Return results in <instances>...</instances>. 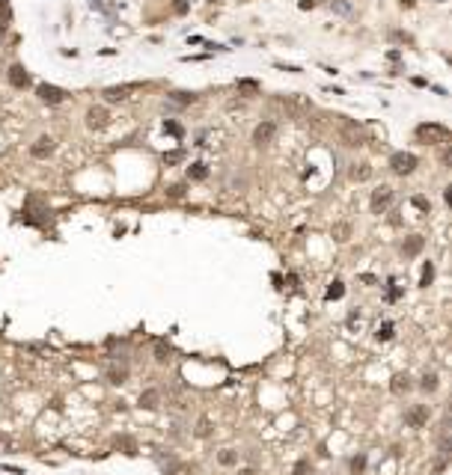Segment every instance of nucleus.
Instances as JSON below:
<instances>
[{"label": "nucleus", "mask_w": 452, "mask_h": 475, "mask_svg": "<svg viewBox=\"0 0 452 475\" xmlns=\"http://www.w3.org/2000/svg\"><path fill=\"white\" fill-rule=\"evenodd\" d=\"M417 140H422V143H446L449 140V128L437 125V122H422L417 128Z\"/></svg>", "instance_id": "obj_1"}, {"label": "nucleus", "mask_w": 452, "mask_h": 475, "mask_svg": "<svg viewBox=\"0 0 452 475\" xmlns=\"http://www.w3.org/2000/svg\"><path fill=\"white\" fill-rule=\"evenodd\" d=\"M45 214H48V208L42 205V199H39V196H27L21 220L27 223V226H42V223H45Z\"/></svg>", "instance_id": "obj_2"}, {"label": "nucleus", "mask_w": 452, "mask_h": 475, "mask_svg": "<svg viewBox=\"0 0 452 475\" xmlns=\"http://www.w3.org/2000/svg\"><path fill=\"white\" fill-rule=\"evenodd\" d=\"M419 157L411 152H393L390 154V170L396 172V175H411V172L417 170Z\"/></svg>", "instance_id": "obj_3"}, {"label": "nucleus", "mask_w": 452, "mask_h": 475, "mask_svg": "<svg viewBox=\"0 0 452 475\" xmlns=\"http://www.w3.org/2000/svg\"><path fill=\"white\" fill-rule=\"evenodd\" d=\"M36 95H39V101L48 104V107H57V104H63L69 98L66 89H60V86H54V84H39L36 86Z\"/></svg>", "instance_id": "obj_4"}, {"label": "nucleus", "mask_w": 452, "mask_h": 475, "mask_svg": "<svg viewBox=\"0 0 452 475\" xmlns=\"http://www.w3.org/2000/svg\"><path fill=\"white\" fill-rule=\"evenodd\" d=\"M390 205H393V187H387V184L375 187V190H372V199H369V208H372L375 214H384Z\"/></svg>", "instance_id": "obj_5"}, {"label": "nucleus", "mask_w": 452, "mask_h": 475, "mask_svg": "<svg viewBox=\"0 0 452 475\" xmlns=\"http://www.w3.org/2000/svg\"><path fill=\"white\" fill-rule=\"evenodd\" d=\"M405 425L408 428H425L429 425V404H411L405 410Z\"/></svg>", "instance_id": "obj_6"}, {"label": "nucleus", "mask_w": 452, "mask_h": 475, "mask_svg": "<svg viewBox=\"0 0 452 475\" xmlns=\"http://www.w3.org/2000/svg\"><path fill=\"white\" fill-rule=\"evenodd\" d=\"M54 149H57V143H54V137L48 134H42L39 140H36L33 146H30V154H33L36 161H45V157H51Z\"/></svg>", "instance_id": "obj_7"}, {"label": "nucleus", "mask_w": 452, "mask_h": 475, "mask_svg": "<svg viewBox=\"0 0 452 475\" xmlns=\"http://www.w3.org/2000/svg\"><path fill=\"white\" fill-rule=\"evenodd\" d=\"M87 125L92 131H105L107 125H110V113H107L105 107H89L87 110Z\"/></svg>", "instance_id": "obj_8"}, {"label": "nucleus", "mask_w": 452, "mask_h": 475, "mask_svg": "<svg viewBox=\"0 0 452 475\" xmlns=\"http://www.w3.org/2000/svg\"><path fill=\"white\" fill-rule=\"evenodd\" d=\"M143 84H122V86H107L105 89V101H110V104H116V101H125L134 89H140Z\"/></svg>", "instance_id": "obj_9"}, {"label": "nucleus", "mask_w": 452, "mask_h": 475, "mask_svg": "<svg viewBox=\"0 0 452 475\" xmlns=\"http://www.w3.org/2000/svg\"><path fill=\"white\" fill-rule=\"evenodd\" d=\"M274 134H277V125H274L271 119H265V122H259V125L253 128V143H256V146H265V143L274 140Z\"/></svg>", "instance_id": "obj_10"}, {"label": "nucleus", "mask_w": 452, "mask_h": 475, "mask_svg": "<svg viewBox=\"0 0 452 475\" xmlns=\"http://www.w3.org/2000/svg\"><path fill=\"white\" fill-rule=\"evenodd\" d=\"M143 410H158L161 407V389H146L140 392V401H137Z\"/></svg>", "instance_id": "obj_11"}, {"label": "nucleus", "mask_w": 452, "mask_h": 475, "mask_svg": "<svg viewBox=\"0 0 452 475\" xmlns=\"http://www.w3.org/2000/svg\"><path fill=\"white\" fill-rule=\"evenodd\" d=\"M390 389H393V395H408V392L414 389V380L408 374H396L393 383H390Z\"/></svg>", "instance_id": "obj_12"}, {"label": "nucleus", "mask_w": 452, "mask_h": 475, "mask_svg": "<svg viewBox=\"0 0 452 475\" xmlns=\"http://www.w3.org/2000/svg\"><path fill=\"white\" fill-rule=\"evenodd\" d=\"M9 84L15 86V89H24V86L30 84V74L24 71V66H12L9 68Z\"/></svg>", "instance_id": "obj_13"}, {"label": "nucleus", "mask_w": 452, "mask_h": 475, "mask_svg": "<svg viewBox=\"0 0 452 475\" xmlns=\"http://www.w3.org/2000/svg\"><path fill=\"white\" fill-rule=\"evenodd\" d=\"M422 244H425V241H422V235H411L405 244H401V253L408 255V258H414V255H419Z\"/></svg>", "instance_id": "obj_14"}, {"label": "nucleus", "mask_w": 452, "mask_h": 475, "mask_svg": "<svg viewBox=\"0 0 452 475\" xmlns=\"http://www.w3.org/2000/svg\"><path fill=\"white\" fill-rule=\"evenodd\" d=\"M188 178H191V181H206V178H209V167L199 164V161L191 164V167H188Z\"/></svg>", "instance_id": "obj_15"}, {"label": "nucleus", "mask_w": 452, "mask_h": 475, "mask_svg": "<svg viewBox=\"0 0 452 475\" xmlns=\"http://www.w3.org/2000/svg\"><path fill=\"white\" fill-rule=\"evenodd\" d=\"M351 178H354V181H369V178H372V167H369V164H354Z\"/></svg>", "instance_id": "obj_16"}, {"label": "nucleus", "mask_w": 452, "mask_h": 475, "mask_svg": "<svg viewBox=\"0 0 452 475\" xmlns=\"http://www.w3.org/2000/svg\"><path fill=\"white\" fill-rule=\"evenodd\" d=\"M211 431H214V428H211V419H209V416H203V419L196 422V428H193V434H196L199 440H206V437H211Z\"/></svg>", "instance_id": "obj_17"}, {"label": "nucleus", "mask_w": 452, "mask_h": 475, "mask_svg": "<svg viewBox=\"0 0 452 475\" xmlns=\"http://www.w3.org/2000/svg\"><path fill=\"white\" fill-rule=\"evenodd\" d=\"M170 354H173V348H170L164 339L155 341V359H158V362H170Z\"/></svg>", "instance_id": "obj_18"}, {"label": "nucleus", "mask_w": 452, "mask_h": 475, "mask_svg": "<svg viewBox=\"0 0 452 475\" xmlns=\"http://www.w3.org/2000/svg\"><path fill=\"white\" fill-rule=\"evenodd\" d=\"M199 98L196 92H182V89H175V92H170V101H175V104H193Z\"/></svg>", "instance_id": "obj_19"}, {"label": "nucleus", "mask_w": 452, "mask_h": 475, "mask_svg": "<svg viewBox=\"0 0 452 475\" xmlns=\"http://www.w3.org/2000/svg\"><path fill=\"white\" fill-rule=\"evenodd\" d=\"M116 445H119L128 458H134V455H137V442L131 440V437H119V440H116Z\"/></svg>", "instance_id": "obj_20"}, {"label": "nucleus", "mask_w": 452, "mask_h": 475, "mask_svg": "<svg viewBox=\"0 0 452 475\" xmlns=\"http://www.w3.org/2000/svg\"><path fill=\"white\" fill-rule=\"evenodd\" d=\"M432 279H435V265H432V261H425V265H422V279H419V288H429V285H432Z\"/></svg>", "instance_id": "obj_21"}, {"label": "nucleus", "mask_w": 452, "mask_h": 475, "mask_svg": "<svg viewBox=\"0 0 452 475\" xmlns=\"http://www.w3.org/2000/svg\"><path fill=\"white\" fill-rule=\"evenodd\" d=\"M419 389L435 392V389H437V374H432V372H425V374H422V380H419Z\"/></svg>", "instance_id": "obj_22"}, {"label": "nucleus", "mask_w": 452, "mask_h": 475, "mask_svg": "<svg viewBox=\"0 0 452 475\" xmlns=\"http://www.w3.org/2000/svg\"><path fill=\"white\" fill-rule=\"evenodd\" d=\"M9 21H12V9H9V3H6V0H0V30H6V27H9Z\"/></svg>", "instance_id": "obj_23"}, {"label": "nucleus", "mask_w": 452, "mask_h": 475, "mask_svg": "<svg viewBox=\"0 0 452 475\" xmlns=\"http://www.w3.org/2000/svg\"><path fill=\"white\" fill-rule=\"evenodd\" d=\"M342 294H345V285H342L339 279H333V282H331V288H328V294H324V297H328V300H339Z\"/></svg>", "instance_id": "obj_24"}, {"label": "nucleus", "mask_w": 452, "mask_h": 475, "mask_svg": "<svg viewBox=\"0 0 452 475\" xmlns=\"http://www.w3.org/2000/svg\"><path fill=\"white\" fill-rule=\"evenodd\" d=\"M375 339L378 341H390L393 339V321H384L381 327H378V333H375Z\"/></svg>", "instance_id": "obj_25"}, {"label": "nucleus", "mask_w": 452, "mask_h": 475, "mask_svg": "<svg viewBox=\"0 0 452 475\" xmlns=\"http://www.w3.org/2000/svg\"><path fill=\"white\" fill-rule=\"evenodd\" d=\"M217 460H220V466H235V463H238V455H235L232 448H223V452L217 455Z\"/></svg>", "instance_id": "obj_26"}, {"label": "nucleus", "mask_w": 452, "mask_h": 475, "mask_svg": "<svg viewBox=\"0 0 452 475\" xmlns=\"http://www.w3.org/2000/svg\"><path fill=\"white\" fill-rule=\"evenodd\" d=\"M125 377H128V372H125V368H116V365H113V368H107V380H110V383H125Z\"/></svg>", "instance_id": "obj_27"}, {"label": "nucleus", "mask_w": 452, "mask_h": 475, "mask_svg": "<svg viewBox=\"0 0 452 475\" xmlns=\"http://www.w3.org/2000/svg\"><path fill=\"white\" fill-rule=\"evenodd\" d=\"M411 205H414V208H419V211H425V214L432 211V202H429V199H425L422 193H417V196H411Z\"/></svg>", "instance_id": "obj_28"}, {"label": "nucleus", "mask_w": 452, "mask_h": 475, "mask_svg": "<svg viewBox=\"0 0 452 475\" xmlns=\"http://www.w3.org/2000/svg\"><path fill=\"white\" fill-rule=\"evenodd\" d=\"M238 92L256 95V92H259V84H256V81H238Z\"/></svg>", "instance_id": "obj_29"}, {"label": "nucleus", "mask_w": 452, "mask_h": 475, "mask_svg": "<svg viewBox=\"0 0 452 475\" xmlns=\"http://www.w3.org/2000/svg\"><path fill=\"white\" fill-rule=\"evenodd\" d=\"M366 469V455H357V458H351V472L360 475Z\"/></svg>", "instance_id": "obj_30"}, {"label": "nucleus", "mask_w": 452, "mask_h": 475, "mask_svg": "<svg viewBox=\"0 0 452 475\" xmlns=\"http://www.w3.org/2000/svg\"><path fill=\"white\" fill-rule=\"evenodd\" d=\"M295 475H313V463H310V460H297L295 463Z\"/></svg>", "instance_id": "obj_31"}, {"label": "nucleus", "mask_w": 452, "mask_h": 475, "mask_svg": "<svg viewBox=\"0 0 452 475\" xmlns=\"http://www.w3.org/2000/svg\"><path fill=\"white\" fill-rule=\"evenodd\" d=\"M164 131H167V134H173V137H182V134H185V131H182V125H175V122H170V119L164 122Z\"/></svg>", "instance_id": "obj_32"}, {"label": "nucleus", "mask_w": 452, "mask_h": 475, "mask_svg": "<svg viewBox=\"0 0 452 475\" xmlns=\"http://www.w3.org/2000/svg\"><path fill=\"white\" fill-rule=\"evenodd\" d=\"M167 196H170V199H182V196H185V184H173L167 190Z\"/></svg>", "instance_id": "obj_33"}, {"label": "nucleus", "mask_w": 452, "mask_h": 475, "mask_svg": "<svg viewBox=\"0 0 452 475\" xmlns=\"http://www.w3.org/2000/svg\"><path fill=\"white\" fill-rule=\"evenodd\" d=\"M348 232H351V229H348L345 223H339V226L333 229V235H336V241H348Z\"/></svg>", "instance_id": "obj_34"}, {"label": "nucleus", "mask_w": 452, "mask_h": 475, "mask_svg": "<svg viewBox=\"0 0 452 475\" xmlns=\"http://www.w3.org/2000/svg\"><path fill=\"white\" fill-rule=\"evenodd\" d=\"M182 157H185L182 152H170V154H164V161H167V164H175V161H182Z\"/></svg>", "instance_id": "obj_35"}, {"label": "nucleus", "mask_w": 452, "mask_h": 475, "mask_svg": "<svg viewBox=\"0 0 452 475\" xmlns=\"http://www.w3.org/2000/svg\"><path fill=\"white\" fill-rule=\"evenodd\" d=\"M175 12L185 15V12H188V0H179V3H175Z\"/></svg>", "instance_id": "obj_36"}, {"label": "nucleus", "mask_w": 452, "mask_h": 475, "mask_svg": "<svg viewBox=\"0 0 452 475\" xmlns=\"http://www.w3.org/2000/svg\"><path fill=\"white\" fill-rule=\"evenodd\" d=\"M360 279H363L366 285H375V282H378V279H375V276H372V273H363V276H360Z\"/></svg>", "instance_id": "obj_37"}, {"label": "nucleus", "mask_w": 452, "mask_h": 475, "mask_svg": "<svg viewBox=\"0 0 452 475\" xmlns=\"http://www.w3.org/2000/svg\"><path fill=\"white\" fill-rule=\"evenodd\" d=\"M401 3H405V6H414V3H417V0H401Z\"/></svg>", "instance_id": "obj_38"}, {"label": "nucleus", "mask_w": 452, "mask_h": 475, "mask_svg": "<svg viewBox=\"0 0 452 475\" xmlns=\"http://www.w3.org/2000/svg\"><path fill=\"white\" fill-rule=\"evenodd\" d=\"M241 475H256V472H253V469H244V472Z\"/></svg>", "instance_id": "obj_39"}, {"label": "nucleus", "mask_w": 452, "mask_h": 475, "mask_svg": "<svg viewBox=\"0 0 452 475\" xmlns=\"http://www.w3.org/2000/svg\"><path fill=\"white\" fill-rule=\"evenodd\" d=\"M313 3H328V0H313Z\"/></svg>", "instance_id": "obj_40"}]
</instances>
